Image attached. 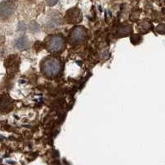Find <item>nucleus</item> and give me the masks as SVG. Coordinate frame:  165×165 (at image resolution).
I'll return each instance as SVG.
<instances>
[{
  "instance_id": "obj_1",
  "label": "nucleus",
  "mask_w": 165,
  "mask_h": 165,
  "mask_svg": "<svg viewBox=\"0 0 165 165\" xmlns=\"http://www.w3.org/2000/svg\"><path fill=\"white\" fill-rule=\"evenodd\" d=\"M61 65L60 61L55 58H50L44 61L42 65V70L49 77L56 76L61 71Z\"/></svg>"
},
{
  "instance_id": "obj_2",
  "label": "nucleus",
  "mask_w": 165,
  "mask_h": 165,
  "mask_svg": "<svg viewBox=\"0 0 165 165\" xmlns=\"http://www.w3.org/2000/svg\"><path fill=\"white\" fill-rule=\"evenodd\" d=\"M46 46L50 52H61L65 48V40L61 36H50L46 40Z\"/></svg>"
},
{
  "instance_id": "obj_3",
  "label": "nucleus",
  "mask_w": 165,
  "mask_h": 165,
  "mask_svg": "<svg viewBox=\"0 0 165 165\" xmlns=\"http://www.w3.org/2000/svg\"><path fill=\"white\" fill-rule=\"evenodd\" d=\"M82 14L79 8H73L69 9L66 15H65V20L68 22V23H78L82 21Z\"/></svg>"
},
{
  "instance_id": "obj_4",
  "label": "nucleus",
  "mask_w": 165,
  "mask_h": 165,
  "mask_svg": "<svg viewBox=\"0 0 165 165\" xmlns=\"http://www.w3.org/2000/svg\"><path fill=\"white\" fill-rule=\"evenodd\" d=\"M14 11V4L10 1H6L0 5V17H8Z\"/></svg>"
},
{
  "instance_id": "obj_5",
  "label": "nucleus",
  "mask_w": 165,
  "mask_h": 165,
  "mask_svg": "<svg viewBox=\"0 0 165 165\" xmlns=\"http://www.w3.org/2000/svg\"><path fill=\"white\" fill-rule=\"evenodd\" d=\"M13 108L11 98L7 95H3L0 97V112L7 113Z\"/></svg>"
},
{
  "instance_id": "obj_6",
  "label": "nucleus",
  "mask_w": 165,
  "mask_h": 165,
  "mask_svg": "<svg viewBox=\"0 0 165 165\" xmlns=\"http://www.w3.org/2000/svg\"><path fill=\"white\" fill-rule=\"evenodd\" d=\"M86 36V30L83 27H76L71 33V40L73 42H79Z\"/></svg>"
},
{
  "instance_id": "obj_7",
  "label": "nucleus",
  "mask_w": 165,
  "mask_h": 165,
  "mask_svg": "<svg viewBox=\"0 0 165 165\" xmlns=\"http://www.w3.org/2000/svg\"><path fill=\"white\" fill-rule=\"evenodd\" d=\"M150 27H151V24L149 23V22L143 21L140 24H138V30H140L141 32H146L149 31Z\"/></svg>"
},
{
  "instance_id": "obj_8",
  "label": "nucleus",
  "mask_w": 165,
  "mask_h": 165,
  "mask_svg": "<svg viewBox=\"0 0 165 165\" xmlns=\"http://www.w3.org/2000/svg\"><path fill=\"white\" fill-rule=\"evenodd\" d=\"M132 32V28L130 26H122L119 29V33L123 34V35H127Z\"/></svg>"
},
{
  "instance_id": "obj_9",
  "label": "nucleus",
  "mask_w": 165,
  "mask_h": 165,
  "mask_svg": "<svg viewBox=\"0 0 165 165\" xmlns=\"http://www.w3.org/2000/svg\"><path fill=\"white\" fill-rule=\"evenodd\" d=\"M27 45V39H25V38H21V39H19V40H17V46L20 49L26 47Z\"/></svg>"
},
{
  "instance_id": "obj_10",
  "label": "nucleus",
  "mask_w": 165,
  "mask_h": 165,
  "mask_svg": "<svg viewBox=\"0 0 165 165\" xmlns=\"http://www.w3.org/2000/svg\"><path fill=\"white\" fill-rule=\"evenodd\" d=\"M45 1L48 6H54L58 3V0H45Z\"/></svg>"
}]
</instances>
